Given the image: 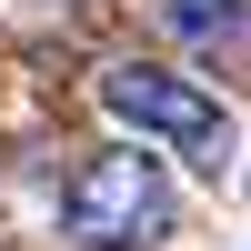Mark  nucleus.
<instances>
[{"mask_svg":"<svg viewBox=\"0 0 251 251\" xmlns=\"http://www.w3.org/2000/svg\"><path fill=\"white\" fill-rule=\"evenodd\" d=\"M171 221H181V191H171V171L151 151H121L111 141V151H91L60 181V231L80 251H151Z\"/></svg>","mask_w":251,"mask_h":251,"instance_id":"f257e3e1","label":"nucleus"},{"mask_svg":"<svg viewBox=\"0 0 251 251\" xmlns=\"http://www.w3.org/2000/svg\"><path fill=\"white\" fill-rule=\"evenodd\" d=\"M100 111H121L151 141H171L191 171H221V161H231V111H221L201 80L161 71V60H111V71H100Z\"/></svg>","mask_w":251,"mask_h":251,"instance_id":"f03ea898","label":"nucleus"},{"mask_svg":"<svg viewBox=\"0 0 251 251\" xmlns=\"http://www.w3.org/2000/svg\"><path fill=\"white\" fill-rule=\"evenodd\" d=\"M151 20L201 50V40H241L251 30V0H151Z\"/></svg>","mask_w":251,"mask_h":251,"instance_id":"7ed1b4c3","label":"nucleus"}]
</instances>
